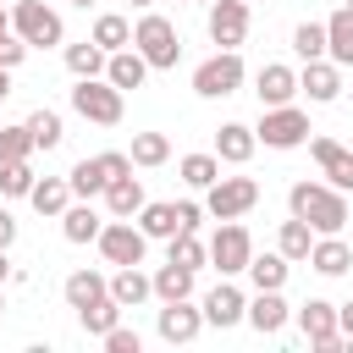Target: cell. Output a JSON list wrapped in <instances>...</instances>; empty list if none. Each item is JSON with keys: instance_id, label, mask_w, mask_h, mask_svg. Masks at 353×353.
<instances>
[{"instance_id": "obj_51", "label": "cell", "mask_w": 353, "mask_h": 353, "mask_svg": "<svg viewBox=\"0 0 353 353\" xmlns=\"http://www.w3.org/2000/svg\"><path fill=\"white\" fill-rule=\"evenodd\" d=\"M0 309H6V298H0Z\"/></svg>"}, {"instance_id": "obj_19", "label": "cell", "mask_w": 353, "mask_h": 353, "mask_svg": "<svg viewBox=\"0 0 353 353\" xmlns=\"http://www.w3.org/2000/svg\"><path fill=\"white\" fill-rule=\"evenodd\" d=\"M314 160H320V171L331 176V188H353V154H347L336 138H314Z\"/></svg>"}, {"instance_id": "obj_3", "label": "cell", "mask_w": 353, "mask_h": 353, "mask_svg": "<svg viewBox=\"0 0 353 353\" xmlns=\"http://www.w3.org/2000/svg\"><path fill=\"white\" fill-rule=\"evenodd\" d=\"M72 110H77L83 121L116 127L127 105H121V88H116V83H99V77H77V88H72Z\"/></svg>"}, {"instance_id": "obj_14", "label": "cell", "mask_w": 353, "mask_h": 353, "mask_svg": "<svg viewBox=\"0 0 353 353\" xmlns=\"http://www.w3.org/2000/svg\"><path fill=\"white\" fill-rule=\"evenodd\" d=\"M254 83H259L254 94H259V105H265V110H270V105H292V94H298V72H292V66H276V61H270V66H259V77H254Z\"/></svg>"}, {"instance_id": "obj_45", "label": "cell", "mask_w": 353, "mask_h": 353, "mask_svg": "<svg viewBox=\"0 0 353 353\" xmlns=\"http://www.w3.org/2000/svg\"><path fill=\"white\" fill-rule=\"evenodd\" d=\"M336 325H342V331H347V342H353V303H342V309H336Z\"/></svg>"}, {"instance_id": "obj_26", "label": "cell", "mask_w": 353, "mask_h": 353, "mask_svg": "<svg viewBox=\"0 0 353 353\" xmlns=\"http://www.w3.org/2000/svg\"><path fill=\"white\" fill-rule=\"evenodd\" d=\"M61 232H66V243H99L105 221H99L88 204H66V215H61Z\"/></svg>"}, {"instance_id": "obj_41", "label": "cell", "mask_w": 353, "mask_h": 353, "mask_svg": "<svg viewBox=\"0 0 353 353\" xmlns=\"http://www.w3.org/2000/svg\"><path fill=\"white\" fill-rule=\"evenodd\" d=\"M171 259L188 265V270H199V265H204V243H199L193 232H176V237H171Z\"/></svg>"}, {"instance_id": "obj_47", "label": "cell", "mask_w": 353, "mask_h": 353, "mask_svg": "<svg viewBox=\"0 0 353 353\" xmlns=\"http://www.w3.org/2000/svg\"><path fill=\"white\" fill-rule=\"evenodd\" d=\"M6 276H11V265H6V248H0V281H6Z\"/></svg>"}, {"instance_id": "obj_17", "label": "cell", "mask_w": 353, "mask_h": 353, "mask_svg": "<svg viewBox=\"0 0 353 353\" xmlns=\"http://www.w3.org/2000/svg\"><path fill=\"white\" fill-rule=\"evenodd\" d=\"M243 314H248V298H243L232 281H221V287L204 298V320H210V325H237Z\"/></svg>"}, {"instance_id": "obj_46", "label": "cell", "mask_w": 353, "mask_h": 353, "mask_svg": "<svg viewBox=\"0 0 353 353\" xmlns=\"http://www.w3.org/2000/svg\"><path fill=\"white\" fill-rule=\"evenodd\" d=\"M6 72H11V66H0V99L11 94V77H6Z\"/></svg>"}, {"instance_id": "obj_13", "label": "cell", "mask_w": 353, "mask_h": 353, "mask_svg": "<svg viewBox=\"0 0 353 353\" xmlns=\"http://www.w3.org/2000/svg\"><path fill=\"white\" fill-rule=\"evenodd\" d=\"M199 325H204V309H193L188 298H171L165 309H160V342H193L199 336Z\"/></svg>"}, {"instance_id": "obj_21", "label": "cell", "mask_w": 353, "mask_h": 353, "mask_svg": "<svg viewBox=\"0 0 353 353\" xmlns=\"http://www.w3.org/2000/svg\"><path fill=\"white\" fill-rule=\"evenodd\" d=\"M105 204H110V215H138L143 210V182L127 171V176H110V188H105Z\"/></svg>"}, {"instance_id": "obj_2", "label": "cell", "mask_w": 353, "mask_h": 353, "mask_svg": "<svg viewBox=\"0 0 353 353\" xmlns=\"http://www.w3.org/2000/svg\"><path fill=\"white\" fill-rule=\"evenodd\" d=\"M132 44H138V55H143L149 66H160V72H171L176 55H182V39H176V28H171L160 11H143V17H138Z\"/></svg>"}, {"instance_id": "obj_18", "label": "cell", "mask_w": 353, "mask_h": 353, "mask_svg": "<svg viewBox=\"0 0 353 353\" xmlns=\"http://www.w3.org/2000/svg\"><path fill=\"white\" fill-rule=\"evenodd\" d=\"M105 77H110L121 94H127V88H143V77H149V61L138 55V44H132V50H116V55L105 61Z\"/></svg>"}, {"instance_id": "obj_39", "label": "cell", "mask_w": 353, "mask_h": 353, "mask_svg": "<svg viewBox=\"0 0 353 353\" xmlns=\"http://www.w3.org/2000/svg\"><path fill=\"white\" fill-rule=\"evenodd\" d=\"M28 149H33V132H28V121H22V127H0V165H11V160H28Z\"/></svg>"}, {"instance_id": "obj_50", "label": "cell", "mask_w": 353, "mask_h": 353, "mask_svg": "<svg viewBox=\"0 0 353 353\" xmlns=\"http://www.w3.org/2000/svg\"><path fill=\"white\" fill-rule=\"evenodd\" d=\"M132 6H149V0H132Z\"/></svg>"}, {"instance_id": "obj_29", "label": "cell", "mask_w": 353, "mask_h": 353, "mask_svg": "<svg viewBox=\"0 0 353 353\" xmlns=\"http://www.w3.org/2000/svg\"><path fill=\"white\" fill-rule=\"evenodd\" d=\"M33 210L39 215H66V199H72V182H61V176H44V182H33Z\"/></svg>"}, {"instance_id": "obj_31", "label": "cell", "mask_w": 353, "mask_h": 353, "mask_svg": "<svg viewBox=\"0 0 353 353\" xmlns=\"http://www.w3.org/2000/svg\"><path fill=\"white\" fill-rule=\"evenodd\" d=\"M94 44H99L105 55H116V50H127V44H132V28H127V17H116V11H105V17L94 22Z\"/></svg>"}, {"instance_id": "obj_32", "label": "cell", "mask_w": 353, "mask_h": 353, "mask_svg": "<svg viewBox=\"0 0 353 353\" xmlns=\"http://www.w3.org/2000/svg\"><path fill=\"white\" fill-rule=\"evenodd\" d=\"M105 61H110V55H105L94 39H83V44H66V66H72L77 77H99V72H105Z\"/></svg>"}, {"instance_id": "obj_9", "label": "cell", "mask_w": 353, "mask_h": 353, "mask_svg": "<svg viewBox=\"0 0 353 353\" xmlns=\"http://www.w3.org/2000/svg\"><path fill=\"white\" fill-rule=\"evenodd\" d=\"M11 28H17L28 44H61V17H55L44 0H17V6H11Z\"/></svg>"}, {"instance_id": "obj_4", "label": "cell", "mask_w": 353, "mask_h": 353, "mask_svg": "<svg viewBox=\"0 0 353 353\" xmlns=\"http://www.w3.org/2000/svg\"><path fill=\"white\" fill-rule=\"evenodd\" d=\"M254 138H259L265 149H298V143L309 138V116H303L298 105H270L265 121L254 127Z\"/></svg>"}, {"instance_id": "obj_52", "label": "cell", "mask_w": 353, "mask_h": 353, "mask_svg": "<svg viewBox=\"0 0 353 353\" xmlns=\"http://www.w3.org/2000/svg\"><path fill=\"white\" fill-rule=\"evenodd\" d=\"M347 6H353V0H347Z\"/></svg>"}, {"instance_id": "obj_1", "label": "cell", "mask_w": 353, "mask_h": 353, "mask_svg": "<svg viewBox=\"0 0 353 353\" xmlns=\"http://www.w3.org/2000/svg\"><path fill=\"white\" fill-rule=\"evenodd\" d=\"M287 204H292V215H298V221H309L314 232H342V226H347L342 188H325V182H292Z\"/></svg>"}, {"instance_id": "obj_43", "label": "cell", "mask_w": 353, "mask_h": 353, "mask_svg": "<svg viewBox=\"0 0 353 353\" xmlns=\"http://www.w3.org/2000/svg\"><path fill=\"white\" fill-rule=\"evenodd\" d=\"M22 55H28V39H22V33H6V39H0V66H17Z\"/></svg>"}, {"instance_id": "obj_28", "label": "cell", "mask_w": 353, "mask_h": 353, "mask_svg": "<svg viewBox=\"0 0 353 353\" xmlns=\"http://www.w3.org/2000/svg\"><path fill=\"white\" fill-rule=\"evenodd\" d=\"M66 182H72V193H83V199H94V193H105V188H110V171H105V160L94 154V160H77Z\"/></svg>"}, {"instance_id": "obj_25", "label": "cell", "mask_w": 353, "mask_h": 353, "mask_svg": "<svg viewBox=\"0 0 353 353\" xmlns=\"http://www.w3.org/2000/svg\"><path fill=\"white\" fill-rule=\"evenodd\" d=\"M325 50L336 66H353V6H342L331 22H325Z\"/></svg>"}, {"instance_id": "obj_22", "label": "cell", "mask_w": 353, "mask_h": 353, "mask_svg": "<svg viewBox=\"0 0 353 353\" xmlns=\"http://www.w3.org/2000/svg\"><path fill=\"white\" fill-rule=\"evenodd\" d=\"M309 265H314L320 276H342V270L353 265V254H347V243H342L336 232H325V237H320V243L309 248Z\"/></svg>"}, {"instance_id": "obj_34", "label": "cell", "mask_w": 353, "mask_h": 353, "mask_svg": "<svg viewBox=\"0 0 353 353\" xmlns=\"http://www.w3.org/2000/svg\"><path fill=\"white\" fill-rule=\"evenodd\" d=\"M182 182H188V188L221 182V154H188V160H182Z\"/></svg>"}, {"instance_id": "obj_8", "label": "cell", "mask_w": 353, "mask_h": 353, "mask_svg": "<svg viewBox=\"0 0 353 353\" xmlns=\"http://www.w3.org/2000/svg\"><path fill=\"white\" fill-rule=\"evenodd\" d=\"M143 243H149V232L132 226V221H121V215L99 232V254H105L110 265H143Z\"/></svg>"}, {"instance_id": "obj_35", "label": "cell", "mask_w": 353, "mask_h": 353, "mask_svg": "<svg viewBox=\"0 0 353 353\" xmlns=\"http://www.w3.org/2000/svg\"><path fill=\"white\" fill-rule=\"evenodd\" d=\"M309 232H314V226H309V221H298V215H292V221H281V254H287V259H309V248H314V237H309Z\"/></svg>"}, {"instance_id": "obj_44", "label": "cell", "mask_w": 353, "mask_h": 353, "mask_svg": "<svg viewBox=\"0 0 353 353\" xmlns=\"http://www.w3.org/2000/svg\"><path fill=\"white\" fill-rule=\"evenodd\" d=\"M17 243V221H11V210H0V248H11Z\"/></svg>"}, {"instance_id": "obj_16", "label": "cell", "mask_w": 353, "mask_h": 353, "mask_svg": "<svg viewBox=\"0 0 353 353\" xmlns=\"http://www.w3.org/2000/svg\"><path fill=\"white\" fill-rule=\"evenodd\" d=\"M149 292H154V276H143L138 265H116V276H110V298H116L121 309H138Z\"/></svg>"}, {"instance_id": "obj_20", "label": "cell", "mask_w": 353, "mask_h": 353, "mask_svg": "<svg viewBox=\"0 0 353 353\" xmlns=\"http://www.w3.org/2000/svg\"><path fill=\"white\" fill-rule=\"evenodd\" d=\"M254 143H259V138H254V127H243V121H226V127L215 132V154L232 160V165H243V160L254 154Z\"/></svg>"}, {"instance_id": "obj_12", "label": "cell", "mask_w": 353, "mask_h": 353, "mask_svg": "<svg viewBox=\"0 0 353 353\" xmlns=\"http://www.w3.org/2000/svg\"><path fill=\"white\" fill-rule=\"evenodd\" d=\"M210 39L221 50H237L248 39V0H215L210 6Z\"/></svg>"}, {"instance_id": "obj_24", "label": "cell", "mask_w": 353, "mask_h": 353, "mask_svg": "<svg viewBox=\"0 0 353 353\" xmlns=\"http://www.w3.org/2000/svg\"><path fill=\"white\" fill-rule=\"evenodd\" d=\"M248 325H254L259 336H276V331L287 325V303H281V292H259V298L248 303Z\"/></svg>"}, {"instance_id": "obj_36", "label": "cell", "mask_w": 353, "mask_h": 353, "mask_svg": "<svg viewBox=\"0 0 353 353\" xmlns=\"http://www.w3.org/2000/svg\"><path fill=\"white\" fill-rule=\"evenodd\" d=\"M171 154V138L165 132H138L132 138V165H160Z\"/></svg>"}, {"instance_id": "obj_49", "label": "cell", "mask_w": 353, "mask_h": 353, "mask_svg": "<svg viewBox=\"0 0 353 353\" xmlns=\"http://www.w3.org/2000/svg\"><path fill=\"white\" fill-rule=\"evenodd\" d=\"M72 6H94V0H72Z\"/></svg>"}, {"instance_id": "obj_5", "label": "cell", "mask_w": 353, "mask_h": 353, "mask_svg": "<svg viewBox=\"0 0 353 353\" xmlns=\"http://www.w3.org/2000/svg\"><path fill=\"white\" fill-rule=\"evenodd\" d=\"M254 204H259V182L254 176H221V182H210V199H204V210L215 221H237Z\"/></svg>"}, {"instance_id": "obj_30", "label": "cell", "mask_w": 353, "mask_h": 353, "mask_svg": "<svg viewBox=\"0 0 353 353\" xmlns=\"http://www.w3.org/2000/svg\"><path fill=\"white\" fill-rule=\"evenodd\" d=\"M188 292H193V270H188V265H176V259H165V265L154 270V298H165V303H171V298H188Z\"/></svg>"}, {"instance_id": "obj_6", "label": "cell", "mask_w": 353, "mask_h": 353, "mask_svg": "<svg viewBox=\"0 0 353 353\" xmlns=\"http://www.w3.org/2000/svg\"><path fill=\"white\" fill-rule=\"evenodd\" d=\"M237 83H243V55L237 50H221L193 72V94H204V99H226V94H237Z\"/></svg>"}, {"instance_id": "obj_10", "label": "cell", "mask_w": 353, "mask_h": 353, "mask_svg": "<svg viewBox=\"0 0 353 353\" xmlns=\"http://www.w3.org/2000/svg\"><path fill=\"white\" fill-rule=\"evenodd\" d=\"M149 237H176V232H193L199 226V204H143V221H138Z\"/></svg>"}, {"instance_id": "obj_42", "label": "cell", "mask_w": 353, "mask_h": 353, "mask_svg": "<svg viewBox=\"0 0 353 353\" xmlns=\"http://www.w3.org/2000/svg\"><path fill=\"white\" fill-rule=\"evenodd\" d=\"M105 347H110V353H138L143 342H138V331H127V325H110V331H105Z\"/></svg>"}, {"instance_id": "obj_37", "label": "cell", "mask_w": 353, "mask_h": 353, "mask_svg": "<svg viewBox=\"0 0 353 353\" xmlns=\"http://www.w3.org/2000/svg\"><path fill=\"white\" fill-rule=\"evenodd\" d=\"M28 132H33V149H55L61 143V116L55 110H33L28 116Z\"/></svg>"}, {"instance_id": "obj_23", "label": "cell", "mask_w": 353, "mask_h": 353, "mask_svg": "<svg viewBox=\"0 0 353 353\" xmlns=\"http://www.w3.org/2000/svg\"><path fill=\"white\" fill-rule=\"evenodd\" d=\"M99 298H110V281H105L99 270H72V276H66V303H72V309H88V303H99Z\"/></svg>"}, {"instance_id": "obj_27", "label": "cell", "mask_w": 353, "mask_h": 353, "mask_svg": "<svg viewBox=\"0 0 353 353\" xmlns=\"http://www.w3.org/2000/svg\"><path fill=\"white\" fill-rule=\"evenodd\" d=\"M287 254H254L248 259V276H254V287L259 292H281V281H287Z\"/></svg>"}, {"instance_id": "obj_33", "label": "cell", "mask_w": 353, "mask_h": 353, "mask_svg": "<svg viewBox=\"0 0 353 353\" xmlns=\"http://www.w3.org/2000/svg\"><path fill=\"white\" fill-rule=\"evenodd\" d=\"M77 320H83L88 336H105V331L121 320V303H116V298H99V303H88V309H77Z\"/></svg>"}, {"instance_id": "obj_40", "label": "cell", "mask_w": 353, "mask_h": 353, "mask_svg": "<svg viewBox=\"0 0 353 353\" xmlns=\"http://www.w3.org/2000/svg\"><path fill=\"white\" fill-rule=\"evenodd\" d=\"M292 50H298L303 61H320V55H325V22H303V28L292 33Z\"/></svg>"}, {"instance_id": "obj_7", "label": "cell", "mask_w": 353, "mask_h": 353, "mask_svg": "<svg viewBox=\"0 0 353 353\" xmlns=\"http://www.w3.org/2000/svg\"><path fill=\"white\" fill-rule=\"evenodd\" d=\"M210 259H215V270H221V276H237V270H248V259H254V237H248V226L226 221V226L210 237Z\"/></svg>"}, {"instance_id": "obj_48", "label": "cell", "mask_w": 353, "mask_h": 353, "mask_svg": "<svg viewBox=\"0 0 353 353\" xmlns=\"http://www.w3.org/2000/svg\"><path fill=\"white\" fill-rule=\"evenodd\" d=\"M6 33H11V17H6V11H0V39H6Z\"/></svg>"}, {"instance_id": "obj_11", "label": "cell", "mask_w": 353, "mask_h": 353, "mask_svg": "<svg viewBox=\"0 0 353 353\" xmlns=\"http://www.w3.org/2000/svg\"><path fill=\"white\" fill-rule=\"evenodd\" d=\"M298 325H303V336H309L320 353H336V347H342V336H336L342 325H336V309H331L325 298H309V303L298 309Z\"/></svg>"}, {"instance_id": "obj_15", "label": "cell", "mask_w": 353, "mask_h": 353, "mask_svg": "<svg viewBox=\"0 0 353 353\" xmlns=\"http://www.w3.org/2000/svg\"><path fill=\"white\" fill-rule=\"evenodd\" d=\"M298 88H303L314 105H331V99L342 94V77H336V66H325V61H303V72H298Z\"/></svg>"}, {"instance_id": "obj_38", "label": "cell", "mask_w": 353, "mask_h": 353, "mask_svg": "<svg viewBox=\"0 0 353 353\" xmlns=\"http://www.w3.org/2000/svg\"><path fill=\"white\" fill-rule=\"evenodd\" d=\"M0 193H11V199H28V193H33V165H28V160H11V165H0Z\"/></svg>"}]
</instances>
